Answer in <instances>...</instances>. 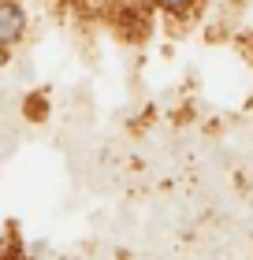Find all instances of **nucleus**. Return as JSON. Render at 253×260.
I'll list each match as a JSON object with an SVG mask.
<instances>
[{
  "label": "nucleus",
  "mask_w": 253,
  "mask_h": 260,
  "mask_svg": "<svg viewBox=\"0 0 253 260\" xmlns=\"http://www.w3.org/2000/svg\"><path fill=\"white\" fill-rule=\"evenodd\" d=\"M22 26V15H19V8H11V4H0V41H11L19 34Z\"/></svg>",
  "instance_id": "obj_1"
},
{
  "label": "nucleus",
  "mask_w": 253,
  "mask_h": 260,
  "mask_svg": "<svg viewBox=\"0 0 253 260\" xmlns=\"http://www.w3.org/2000/svg\"><path fill=\"white\" fill-rule=\"evenodd\" d=\"M164 4H167V8H183L186 0H164Z\"/></svg>",
  "instance_id": "obj_2"
}]
</instances>
